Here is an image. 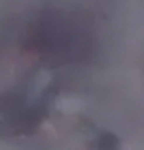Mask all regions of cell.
<instances>
[{
	"instance_id": "1",
	"label": "cell",
	"mask_w": 144,
	"mask_h": 150,
	"mask_svg": "<svg viewBox=\"0 0 144 150\" xmlns=\"http://www.w3.org/2000/svg\"><path fill=\"white\" fill-rule=\"evenodd\" d=\"M119 146H121L119 138L111 132H101L95 140V150H119Z\"/></svg>"
}]
</instances>
